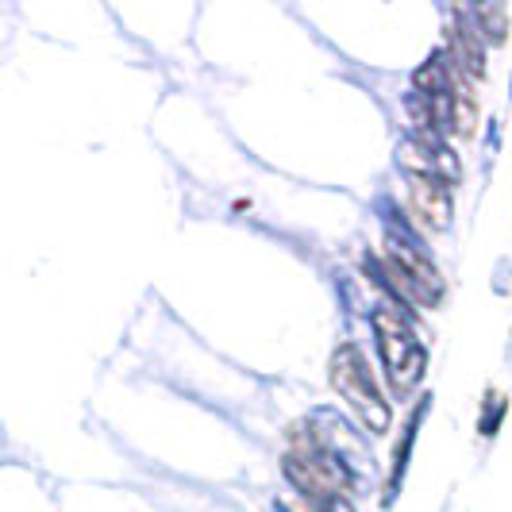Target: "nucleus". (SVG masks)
Here are the masks:
<instances>
[{"mask_svg": "<svg viewBox=\"0 0 512 512\" xmlns=\"http://www.w3.org/2000/svg\"><path fill=\"white\" fill-rule=\"evenodd\" d=\"M332 385L335 393L359 412V420L374 436L389 432V420H393L389 401L382 397V389H378V382H374V374H370V366H366L355 343H343L332 355Z\"/></svg>", "mask_w": 512, "mask_h": 512, "instance_id": "1", "label": "nucleus"}, {"mask_svg": "<svg viewBox=\"0 0 512 512\" xmlns=\"http://www.w3.org/2000/svg\"><path fill=\"white\" fill-rule=\"evenodd\" d=\"M374 335H378L385 374H389L393 389L405 393V389H412V385H420L424 366H428V351H424V343H420L416 332H412L409 316H405L401 308L382 305L378 312H374Z\"/></svg>", "mask_w": 512, "mask_h": 512, "instance_id": "2", "label": "nucleus"}, {"mask_svg": "<svg viewBox=\"0 0 512 512\" xmlns=\"http://www.w3.org/2000/svg\"><path fill=\"white\" fill-rule=\"evenodd\" d=\"M382 274L393 278V285L409 301H416V305H439L443 301V278H439V270L412 243L397 239V235H389V243H385Z\"/></svg>", "mask_w": 512, "mask_h": 512, "instance_id": "3", "label": "nucleus"}, {"mask_svg": "<svg viewBox=\"0 0 512 512\" xmlns=\"http://www.w3.org/2000/svg\"><path fill=\"white\" fill-rule=\"evenodd\" d=\"M397 162L409 170L412 178H436V181H459V158L447 151L443 139H409L401 143Z\"/></svg>", "mask_w": 512, "mask_h": 512, "instance_id": "4", "label": "nucleus"}, {"mask_svg": "<svg viewBox=\"0 0 512 512\" xmlns=\"http://www.w3.org/2000/svg\"><path fill=\"white\" fill-rule=\"evenodd\" d=\"M412 193V212L428 224V228H451V216H455V193H451V185L447 181H436V178H412L409 185Z\"/></svg>", "mask_w": 512, "mask_h": 512, "instance_id": "5", "label": "nucleus"}, {"mask_svg": "<svg viewBox=\"0 0 512 512\" xmlns=\"http://www.w3.org/2000/svg\"><path fill=\"white\" fill-rule=\"evenodd\" d=\"M447 51H451V66L466 81H482L486 77V51H482V35L474 27L466 24L447 27Z\"/></svg>", "mask_w": 512, "mask_h": 512, "instance_id": "6", "label": "nucleus"}, {"mask_svg": "<svg viewBox=\"0 0 512 512\" xmlns=\"http://www.w3.org/2000/svg\"><path fill=\"white\" fill-rule=\"evenodd\" d=\"M474 20H478V35H486L489 43H501L505 39V8H474L470 12Z\"/></svg>", "mask_w": 512, "mask_h": 512, "instance_id": "7", "label": "nucleus"}]
</instances>
